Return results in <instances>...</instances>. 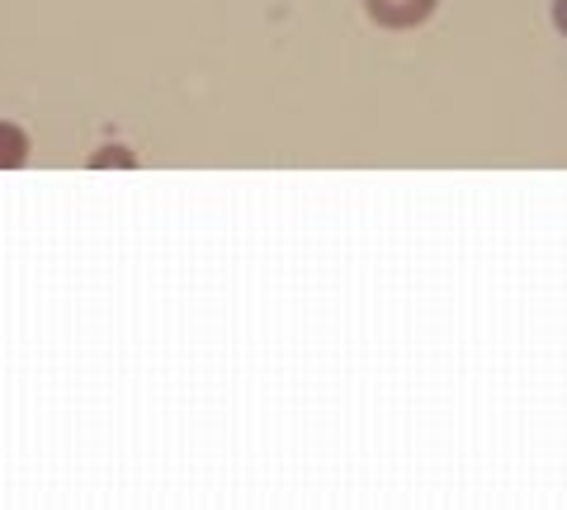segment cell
<instances>
[{
	"instance_id": "6da1fadb",
	"label": "cell",
	"mask_w": 567,
	"mask_h": 510,
	"mask_svg": "<svg viewBox=\"0 0 567 510\" xmlns=\"http://www.w3.org/2000/svg\"><path fill=\"white\" fill-rule=\"evenodd\" d=\"M435 6H440V0H364V14L379 29L402 33V29H421L435 14Z\"/></svg>"
},
{
	"instance_id": "7a4b0ae2",
	"label": "cell",
	"mask_w": 567,
	"mask_h": 510,
	"mask_svg": "<svg viewBox=\"0 0 567 510\" xmlns=\"http://www.w3.org/2000/svg\"><path fill=\"white\" fill-rule=\"evenodd\" d=\"M29 162V133L20 123L0 118V170H20Z\"/></svg>"
},
{
	"instance_id": "3957f363",
	"label": "cell",
	"mask_w": 567,
	"mask_h": 510,
	"mask_svg": "<svg viewBox=\"0 0 567 510\" xmlns=\"http://www.w3.org/2000/svg\"><path fill=\"white\" fill-rule=\"evenodd\" d=\"M91 170H137V152H128V147H100L95 156H91Z\"/></svg>"
},
{
	"instance_id": "277c9868",
	"label": "cell",
	"mask_w": 567,
	"mask_h": 510,
	"mask_svg": "<svg viewBox=\"0 0 567 510\" xmlns=\"http://www.w3.org/2000/svg\"><path fill=\"white\" fill-rule=\"evenodd\" d=\"M554 29L567 39V0H554Z\"/></svg>"
}]
</instances>
